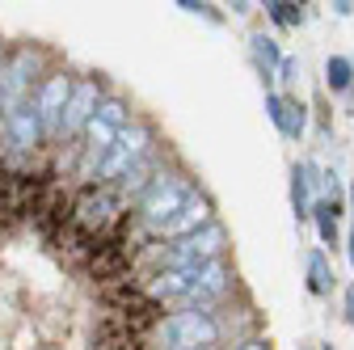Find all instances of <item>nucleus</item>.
<instances>
[{
	"instance_id": "nucleus-21",
	"label": "nucleus",
	"mask_w": 354,
	"mask_h": 350,
	"mask_svg": "<svg viewBox=\"0 0 354 350\" xmlns=\"http://www.w3.org/2000/svg\"><path fill=\"white\" fill-rule=\"evenodd\" d=\"M228 350H270L261 338H245V342H236V346H228Z\"/></svg>"
},
{
	"instance_id": "nucleus-12",
	"label": "nucleus",
	"mask_w": 354,
	"mask_h": 350,
	"mask_svg": "<svg viewBox=\"0 0 354 350\" xmlns=\"http://www.w3.org/2000/svg\"><path fill=\"white\" fill-rule=\"evenodd\" d=\"M131 346H136V333L127 329V321L106 313L93 329V350H131Z\"/></svg>"
},
{
	"instance_id": "nucleus-11",
	"label": "nucleus",
	"mask_w": 354,
	"mask_h": 350,
	"mask_svg": "<svg viewBox=\"0 0 354 350\" xmlns=\"http://www.w3.org/2000/svg\"><path fill=\"white\" fill-rule=\"evenodd\" d=\"M249 55H253V68H257V76H261L266 84L279 76V68H283V59H287V55L279 51V42H274L270 34H261V30L249 38Z\"/></svg>"
},
{
	"instance_id": "nucleus-7",
	"label": "nucleus",
	"mask_w": 354,
	"mask_h": 350,
	"mask_svg": "<svg viewBox=\"0 0 354 350\" xmlns=\"http://www.w3.org/2000/svg\"><path fill=\"white\" fill-rule=\"evenodd\" d=\"M102 102H106V93H102V84H97L93 76L76 80V89H72V102H68V110H64V122H59V140L76 144V140L84 136V127L97 118Z\"/></svg>"
},
{
	"instance_id": "nucleus-20",
	"label": "nucleus",
	"mask_w": 354,
	"mask_h": 350,
	"mask_svg": "<svg viewBox=\"0 0 354 350\" xmlns=\"http://www.w3.org/2000/svg\"><path fill=\"white\" fill-rule=\"evenodd\" d=\"M342 313H346V325L354 329V287H346V304H342Z\"/></svg>"
},
{
	"instance_id": "nucleus-3",
	"label": "nucleus",
	"mask_w": 354,
	"mask_h": 350,
	"mask_svg": "<svg viewBox=\"0 0 354 350\" xmlns=\"http://www.w3.org/2000/svg\"><path fill=\"white\" fill-rule=\"evenodd\" d=\"M72 224L84 228L88 237L106 241L118 224H122V203L110 186H93V190H80L72 199Z\"/></svg>"
},
{
	"instance_id": "nucleus-1",
	"label": "nucleus",
	"mask_w": 354,
	"mask_h": 350,
	"mask_svg": "<svg viewBox=\"0 0 354 350\" xmlns=\"http://www.w3.org/2000/svg\"><path fill=\"white\" fill-rule=\"evenodd\" d=\"M224 321L215 308H173L152 329L160 350H215L224 342Z\"/></svg>"
},
{
	"instance_id": "nucleus-8",
	"label": "nucleus",
	"mask_w": 354,
	"mask_h": 350,
	"mask_svg": "<svg viewBox=\"0 0 354 350\" xmlns=\"http://www.w3.org/2000/svg\"><path fill=\"white\" fill-rule=\"evenodd\" d=\"M5 136H9V148L13 152H34L42 148V140H47V131H42V118L34 110V98L5 110Z\"/></svg>"
},
{
	"instance_id": "nucleus-5",
	"label": "nucleus",
	"mask_w": 354,
	"mask_h": 350,
	"mask_svg": "<svg viewBox=\"0 0 354 350\" xmlns=\"http://www.w3.org/2000/svg\"><path fill=\"white\" fill-rule=\"evenodd\" d=\"M72 89H76V80L68 72H47V76H42V84L34 89V110L42 118L47 140H59V122H64V110L72 102Z\"/></svg>"
},
{
	"instance_id": "nucleus-19",
	"label": "nucleus",
	"mask_w": 354,
	"mask_h": 350,
	"mask_svg": "<svg viewBox=\"0 0 354 350\" xmlns=\"http://www.w3.org/2000/svg\"><path fill=\"white\" fill-rule=\"evenodd\" d=\"M274 80H279V84H295V80H299V59H295V55H287Z\"/></svg>"
},
{
	"instance_id": "nucleus-18",
	"label": "nucleus",
	"mask_w": 354,
	"mask_h": 350,
	"mask_svg": "<svg viewBox=\"0 0 354 350\" xmlns=\"http://www.w3.org/2000/svg\"><path fill=\"white\" fill-rule=\"evenodd\" d=\"M97 118H102V122H110L114 131H127V127H131V110H127V102H122V98H106V102H102V110H97Z\"/></svg>"
},
{
	"instance_id": "nucleus-15",
	"label": "nucleus",
	"mask_w": 354,
	"mask_h": 350,
	"mask_svg": "<svg viewBox=\"0 0 354 350\" xmlns=\"http://www.w3.org/2000/svg\"><path fill=\"white\" fill-rule=\"evenodd\" d=\"M325 89L329 93H350L354 89V59L350 55H329L325 59Z\"/></svg>"
},
{
	"instance_id": "nucleus-2",
	"label": "nucleus",
	"mask_w": 354,
	"mask_h": 350,
	"mask_svg": "<svg viewBox=\"0 0 354 350\" xmlns=\"http://www.w3.org/2000/svg\"><path fill=\"white\" fill-rule=\"evenodd\" d=\"M194 194V182L186 178V173H169L160 169L156 182L148 186V194L136 203V220L152 232V237H165V228L177 220V211H182Z\"/></svg>"
},
{
	"instance_id": "nucleus-6",
	"label": "nucleus",
	"mask_w": 354,
	"mask_h": 350,
	"mask_svg": "<svg viewBox=\"0 0 354 350\" xmlns=\"http://www.w3.org/2000/svg\"><path fill=\"white\" fill-rule=\"evenodd\" d=\"M38 72H42V55H38V51L21 47V51L9 55L5 72H0V102H5V110H13V106H21V102L34 98L30 84L38 80ZM38 84H42V80H38Z\"/></svg>"
},
{
	"instance_id": "nucleus-9",
	"label": "nucleus",
	"mask_w": 354,
	"mask_h": 350,
	"mask_svg": "<svg viewBox=\"0 0 354 350\" xmlns=\"http://www.w3.org/2000/svg\"><path fill=\"white\" fill-rule=\"evenodd\" d=\"M211 224H215V203H211L203 190H194L190 203L177 211V220L165 228L160 241H186V237H194V232H203V228H211Z\"/></svg>"
},
{
	"instance_id": "nucleus-14",
	"label": "nucleus",
	"mask_w": 354,
	"mask_h": 350,
	"mask_svg": "<svg viewBox=\"0 0 354 350\" xmlns=\"http://www.w3.org/2000/svg\"><path fill=\"white\" fill-rule=\"evenodd\" d=\"M55 245H59V249H64L72 261H84V266H88L102 241H97V237H88V232H84V228H76V224H68V228L55 237Z\"/></svg>"
},
{
	"instance_id": "nucleus-13",
	"label": "nucleus",
	"mask_w": 354,
	"mask_h": 350,
	"mask_svg": "<svg viewBox=\"0 0 354 350\" xmlns=\"http://www.w3.org/2000/svg\"><path fill=\"white\" fill-rule=\"evenodd\" d=\"M313 224H317L321 245H337V241H342V203L317 199V207H313Z\"/></svg>"
},
{
	"instance_id": "nucleus-17",
	"label": "nucleus",
	"mask_w": 354,
	"mask_h": 350,
	"mask_svg": "<svg viewBox=\"0 0 354 350\" xmlns=\"http://www.w3.org/2000/svg\"><path fill=\"white\" fill-rule=\"evenodd\" d=\"M308 291L313 295H329L333 291V266L325 261V253H308Z\"/></svg>"
},
{
	"instance_id": "nucleus-4",
	"label": "nucleus",
	"mask_w": 354,
	"mask_h": 350,
	"mask_svg": "<svg viewBox=\"0 0 354 350\" xmlns=\"http://www.w3.org/2000/svg\"><path fill=\"white\" fill-rule=\"evenodd\" d=\"M236 291V270L228 261H207V266L190 270V295L182 308H219Z\"/></svg>"
},
{
	"instance_id": "nucleus-10",
	"label": "nucleus",
	"mask_w": 354,
	"mask_h": 350,
	"mask_svg": "<svg viewBox=\"0 0 354 350\" xmlns=\"http://www.w3.org/2000/svg\"><path fill=\"white\" fill-rule=\"evenodd\" d=\"M266 114H270V122L279 127L283 140H304L308 131V106L295 102V98H283V93H266Z\"/></svg>"
},
{
	"instance_id": "nucleus-23",
	"label": "nucleus",
	"mask_w": 354,
	"mask_h": 350,
	"mask_svg": "<svg viewBox=\"0 0 354 350\" xmlns=\"http://www.w3.org/2000/svg\"><path fill=\"white\" fill-rule=\"evenodd\" d=\"M346 257H350V266H354V224H350V237H346Z\"/></svg>"
},
{
	"instance_id": "nucleus-25",
	"label": "nucleus",
	"mask_w": 354,
	"mask_h": 350,
	"mask_svg": "<svg viewBox=\"0 0 354 350\" xmlns=\"http://www.w3.org/2000/svg\"><path fill=\"white\" fill-rule=\"evenodd\" d=\"M350 215H354V182H350Z\"/></svg>"
},
{
	"instance_id": "nucleus-22",
	"label": "nucleus",
	"mask_w": 354,
	"mask_h": 350,
	"mask_svg": "<svg viewBox=\"0 0 354 350\" xmlns=\"http://www.w3.org/2000/svg\"><path fill=\"white\" fill-rule=\"evenodd\" d=\"M333 13H337V17H350V13H354V5H350V0H337Z\"/></svg>"
},
{
	"instance_id": "nucleus-24",
	"label": "nucleus",
	"mask_w": 354,
	"mask_h": 350,
	"mask_svg": "<svg viewBox=\"0 0 354 350\" xmlns=\"http://www.w3.org/2000/svg\"><path fill=\"white\" fill-rule=\"evenodd\" d=\"M5 64H9V59H5V42H0V72H5Z\"/></svg>"
},
{
	"instance_id": "nucleus-16",
	"label": "nucleus",
	"mask_w": 354,
	"mask_h": 350,
	"mask_svg": "<svg viewBox=\"0 0 354 350\" xmlns=\"http://www.w3.org/2000/svg\"><path fill=\"white\" fill-rule=\"evenodd\" d=\"M266 17H270L274 26H283V30H299L308 21L304 5H295V0H270V5H266Z\"/></svg>"
}]
</instances>
